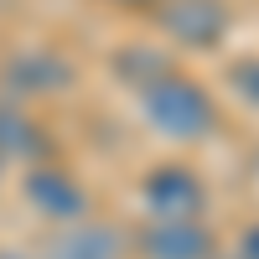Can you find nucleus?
Returning <instances> with one entry per match:
<instances>
[{
    "instance_id": "nucleus-1",
    "label": "nucleus",
    "mask_w": 259,
    "mask_h": 259,
    "mask_svg": "<svg viewBox=\"0 0 259 259\" xmlns=\"http://www.w3.org/2000/svg\"><path fill=\"white\" fill-rule=\"evenodd\" d=\"M135 99H140V119L171 145H202V140L218 135V124H223L218 99H212L197 78H187L182 68H161L150 83L135 89Z\"/></svg>"
},
{
    "instance_id": "nucleus-2",
    "label": "nucleus",
    "mask_w": 259,
    "mask_h": 259,
    "mask_svg": "<svg viewBox=\"0 0 259 259\" xmlns=\"http://www.w3.org/2000/svg\"><path fill=\"white\" fill-rule=\"evenodd\" d=\"M150 16L161 21V31L177 47H192V52H212L233 26L228 0H156Z\"/></svg>"
},
{
    "instance_id": "nucleus-3",
    "label": "nucleus",
    "mask_w": 259,
    "mask_h": 259,
    "mask_svg": "<svg viewBox=\"0 0 259 259\" xmlns=\"http://www.w3.org/2000/svg\"><path fill=\"white\" fill-rule=\"evenodd\" d=\"M140 202L150 218H202L207 212V182L187 161H161L156 171H145Z\"/></svg>"
},
{
    "instance_id": "nucleus-4",
    "label": "nucleus",
    "mask_w": 259,
    "mask_h": 259,
    "mask_svg": "<svg viewBox=\"0 0 259 259\" xmlns=\"http://www.w3.org/2000/svg\"><path fill=\"white\" fill-rule=\"evenodd\" d=\"M140 259H212L218 239L202 218H150L135 233Z\"/></svg>"
},
{
    "instance_id": "nucleus-5",
    "label": "nucleus",
    "mask_w": 259,
    "mask_h": 259,
    "mask_svg": "<svg viewBox=\"0 0 259 259\" xmlns=\"http://www.w3.org/2000/svg\"><path fill=\"white\" fill-rule=\"evenodd\" d=\"M26 202L41 212V218H52V223L89 218V192H83V182L73 171H62L57 161H36L26 171Z\"/></svg>"
},
{
    "instance_id": "nucleus-6",
    "label": "nucleus",
    "mask_w": 259,
    "mask_h": 259,
    "mask_svg": "<svg viewBox=\"0 0 259 259\" xmlns=\"http://www.w3.org/2000/svg\"><path fill=\"white\" fill-rule=\"evenodd\" d=\"M52 135L26 104H0V161H47Z\"/></svg>"
},
{
    "instance_id": "nucleus-7",
    "label": "nucleus",
    "mask_w": 259,
    "mask_h": 259,
    "mask_svg": "<svg viewBox=\"0 0 259 259\" xmlns=\"http://www.w3.org/2000/svg\"><path fill=\"white\" fill-rule=\"evenodd\" d=\"M47 259H124V239L104 223H62V233H52Z\"/></svg>"
},
{
    "instance_id": "nucleus-8",
    "label": "nucleus",
    "mask_w": 259,
    "mask_h": 259,
    "mask_svg": "<svg viewBox=\"0 0 259 259\" xmlns=\"http://www.w3.org/2000/svg\"><path fill=\"white\" fill-rule=\"evenodd\" d=\"M6 83L21 94V99H41V94H62L73 83V68L62 57H47V52H31V57H16L6 68Z\"/></svg>"
},
{
    "instance_id": "nucleus-9",
    "label": "nucleus",
    "mask_w": 259,
    "mask_h": 259,
    "mask_svg": "<svg viewBox=\"0 0 259 259\" xmlns=\"http://www.w3.org/2000/svg\"><path fill=\"white\" fill-rule=\"evenodd\" d=\"M228 89L259 114V57H239V62H233V68H228Z\"/></svg>"
},
{
    "instance_id": "nucleus-10",
    "label": "nucleus",
    "mask_w": 259,
    "mask_h": 259,
    "mask_svg": "<svg viewBox=\"0 0 259 259\" xmlns=\"http://www.w3.org/2000/svg\"><path fill=\"white\" fill-rule=\"evenodd\" d=\"M239 259H259V223H249L239 233Z\"/></svg>"
},
{
    "instance_id": "nucleus-11",
    "label": "nucleus",
    "mask_w": 259,
    "mask_h": 259,
    "mask_svg": "<svg viewBox=\"0 0 259 259\" xmlns=\"http://www.w3.org/2000/svg\"><path fill=\"white\" fill-rule=\"evenodd\" d=\"M104 6H119V11H156V0H104Z\"/></svg>"
},
{
    "instance_id": "nucleus-12",
    "label": "nucleus",
    "mask_w": 259,
    "mask_h": 259,
    "mask_svg": "<svg viewBox=\"0 0 259 259\" xmlns=\"http://www.w3.org/2000/svg\"><path fill=\"white\" fill-rule=\"evenodd\" d=\"M0 259H31L26 249H0Z\"/></svg>"
},
{
    "instance_id": "nucleus-13",
    "label": "nucleus",
    "mask_w": 259,
    "mask_h": 259,
    "mask_svg": "<svg viewBox=\"0 0 259 259\" xmlns=\"http://www.w3.org/2000/svg\"><path fill=\"white\" fill-rule=\"evenodd\" d=\"M0 166H6V161H0Z\"/></svg>"
}]
</instances>
